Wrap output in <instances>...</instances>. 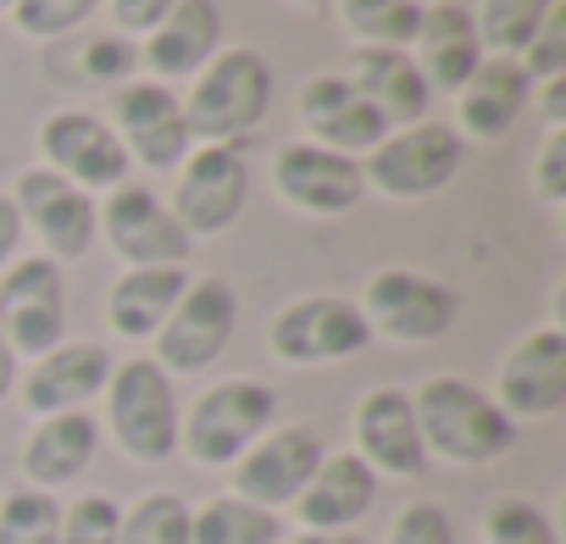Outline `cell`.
<instances>
[{"label": "cell", "instance_id": "obj_1", "mask_svg": "<svg viewBox=\"0 0 566 544\" xmlns=\"http://www.w3.org/2000/svg\"><path fill=\"white\" fill-rule=\"evenodd\" d=\"M411 406H417L428 461H444V467H489V461L511 456L522 439V428L494 406V395L461 373L422 378L411 389Z\"/></svg>", "mask_w": 566, "mask_h": 544}, {"label": "cell", "instance_id": "obj_2", "mask_svg": "<svg viewBox=\"0 0 566 544\" xmlns=\"http://www.w3.org/2000/svg\"><path fill=\"white\" fill-rule=\"evenodd\" d=\"M272 62L255 45H222L178 95L195 145H239L272 112Z\"/></svg>", "mask_w": 566, "mask_h": 544}, {"label": "cell", "instance_id": "obj_3", "mask_svg": "<svg viewBox=\"0 0 566 544\" xmlns=\"http://www.w3.org/2000/svg\"><path fill=\"white\" fill-rule=\"evenodd\" d=\"M106 433L117 439V450L139 467H161L178 456V422H184V406H178V389L172 378L150 362V356H128L112 367L106 378Z\"/></svg>", "mask_w": 566, "mask_h": 544}, {"label": "cell", "instance_id": "obj_4", "mask_svg": "<svg viewBox=\"0 0 566 544\" xmlns=\"http://www.w3.org/2000/svg\"><path fill=\"white\" fill-rule=\"evenodd\" d=\"M277 422V389L261 378H222L178 422V450L200 472H228L266 428Z\"/></svg>", "mask_w": 566, "mask_h": 544}, {"label": "cell", "instance_id": "obj_5", "mask_svg": "<svg viewBox=\"0 0 566 544\" xmlns=\"http://www.w3.org/2000/svg\"><path fill=\"white\" fill-rule=\"evenodd\" d=\"M461 161H467V139L450 128V117H422V123L389 128L361 156V178L367 189L389 200H428L461 172Z\"/></svg>", "mask_w": 566, "mask_h": 544}, {"label": "cell", "instance_id": "obj_6", "mask_svg": "<svg viewBox=\"0 0 566 544\" xmlns=\"http://www.w3.org/2000/svg\"><path fill=\"white\" fill-rule=\"evenodd\" d=\"M356 306L367 317V334L395 339V345H433L461 317L455 290L444 279H433V272H417V266H378L361 284Z\"/></svg>", "mask_w": 566, "mask_h": 544}, {"label": "cell", "instance_id": "obj_7", "mask_svg": "<svg viewBox=\"0 0 566 544\" xmlns=\"http://www.w3.org/2000/svg\"><path fill=\"white\" fill-rule=\"evenodd\" d=\"M239 328V295L228 279L206 272V279H189V290L178 295V306L167 312V323L150 339V362L167 378H189L206 373L211 362H222V351L233 345Z\"/></svg>", "mask_w": 566, "mask_h": 544}, {"label": "cell", "instance_id": "obj_8", "mask_svg": "<svg viewBox=\"0 0 566 544\" xmlns=\"http://www.w3.org/2000/svg\"><path fill=\"white\" fill-rule=\"evenodd\" d=\"M373 345L367 317L350 295H301L283 301L266 323V351L283 367H334Z\"/></svg>", "mask_w": 566, "mask_h": 544}, {"label": "cell", "instance_id": "obj_9", "mask_svg": "<svg viewBox=\"0 0 566 544\" xmlns=\"http://www.w3.org/2000/svg\"><path fill=\"white\" fill-rule=\"evenodd\" d=\"M0 334L18 362H40L67 339V272L51 255H18L0 272Z\"/></svg>", "mask_w": 566, "mask_h": 544}, {"label": "cell", "instance_id": "obj_10", "mask_svg": "<svg viewBox=\"0 0 566 544\" xmlns=\"http://www.w3.org/2000/svg\"><path fill=\"white\" fill-rule=\"evenodd\" d=\"M12 206L23 217V233L40 239V255L51 261H84L101 239V200L84 195L78 184H67L62 172L51 167H23L12 178Z\"/></svg>", "mask_w": 566, "mask_h": 544}, {"label": "cell", "instance_id": "obj_11", "mask_svg": "<svg viewBox=\"0 0 566 544\" xmlns=\"http://www.w3.org/2000/svg\"><path fill=\"white\" fill-rule=\"evenodd\" d=\"M106 112H112L106 123L123 139L128 161L145 167V172H178L184 156L195 150L178 90H167L156 79H128V84L106 90Z\"/></svg>", "mask_w": 566, "mask_h": 544}, {"label": "cell", "instance_id": "obj_12", "mask_svg": "<svg viewBox=\"0 0 566 544\" xmlns=\"http://www.w3.org/2000/svg\"><path fill=\"white\" fill-rule=\"evenodd\" d=\"M244 200H250V161L239 156V145H195L172 172L167 211L189 239H211L239 222Z\"/></svg>", "mask_w": 566, "mask_h": 544}, {"label": "cell", "instance_id": "obj_13", "mask_svg": "<svg viewBox=\"0 0 566 544\" xmlns=\"http://www.w3.org/2000/svg\"><path fill=\"white\" fill-rule=\"evenodd\" d=\"M323 433L312 422H272L233 467H228V494L261 505V511H283L295 505V494L312 483L317 461H323Z\"/></svg>", "mask_w": 566, "mask_h": 544}, {"label": "cell", "instance_id": "obj_14", "mask_svg": "<svg viewBox=\"0 0 566 544\" xmlns=\"http://www.w3.org/2000/svg\"><path fill=\"white\" fill-rule=\"evenodd\" d=\"M40 167L62 172L84 195H112L134 172V161H128L123 139L112 134V123L101 112H78V106L51 112L40 123Z\"/></svg>", "mask_w": 566, "mask_h": 544}, {"label": "cell", "instance_id": "obj_15", "mask_svg": "<svg viewBox=\"0 0 566 544\" xmlns=\"http://www.w3.org/2000/svg\"><path fill=\"white\" fill-rule=\"evenodd\" d=\"M101 239L112 244L117 266H184L195 239L178 228L167 200L150 184H123L101 195Z\"/></svg>", "mask_w": 566, "mask_h": 544}, {"label": "cell", "instance_id": "obj_16", "mask_svg": "<svg viewBox=\"0 0 566 544\" xmlns=\"http://www.w3.org/2000/svg\"><path fill=\"white\" fill-rule=\"evenodd\" d=\"M272 189H277V200L290 211L328 222V217H345V211L361 206L367 178H361L356 156L323 150L312 139H290V145H277V156H272Z\"/></svg>", "mask_w": 566, "mask_h": 544}, {"label": "cell", "instance_id": "obj_17", "mask_svg": "<svg viewBox=\"0 0 566 544\" xmlns=\"http://www.w3.org/2000/svg\"><path fill=\"white\" fill-rule=\"evenodd\" d=\"M489 395H494V406H500L516 428L555 417V411L566 406V334H560L555 323L522 334V339L505 351V362H500Z\"/></svg>", "mask_w": 566, "mask_h": 544}, {"label": "cell", "instance_id": "obj_18", "mask_svg": "<svg viewBox=\"0 0 566 544\" xmlns=\"http://www.w3.org/2000/svg\"><path fill=\"white\" fill-rule=\"evenodd\" d=\"M117 356L101 339H62L56 351H45L40 362H29V373L18 378L23 411L34 417H62V411H90L106 395Z\"/></svg>", "mask_w": 566, "mask_h": 544}, {"label": "cell", "instance_id": "obj_19", "mask_svg": "<svg viewBox=\"0 0 566 544\" xmlns=\"http://www.w3.org/2000/svg\"><path fill=\"white\" fill-rule=\"evenodd\" d=\"M350 433H356V456L384 478H422L428 472V444H422V428H417V406H411V389L400 384H378L356 400V417H350Z\"/></svg>", "mask_w": 566, "mask_h": 544}, {"label": "cell", "instance_id": "obj_20", "mask_svg": "<svg viewBox=\"0 0 566 544\" xmlns=\"http://www.w3.org/2000/svg\"><path fill=\"white\" fill-rule=\"evenodd\" d=\"M101 456V422L90 411H62V417H34V428L18 444V483L29 489H73Z\"/></svg>", "mask_w": 566, "mask_h": 544}, {"label": "cell", "instance_id": "obj_21", "mask_svg": "<svg viewBox=\"0 0 566 544\" xmlns=\"http://www.w3.org/2000/svg\"><path fill=\"white\" fill-rule=\"evenodd\" d=\"M222 51V7L217 0H178V7L139 40V67L156 84L195 79L211 56Z\"/></svg>", "mask_w": 566, "mask_h": 544}, {"label": "cell", "instance_id": "obj_22", "mask_svg": "<svg viewBox=\"0 0 566 544\" xmlns=\"http://www.w3.org/2000/svg\"><path fill=\"white\" fill-rule=\"evenodd\" d=\"M378 500V472L356 450H323L312 483L295 494L301 533H356V522Z\"/></svg>", "mask_w": 566, "mask_h": 544}, {"label": "cell", "instance_id": "obj_23", "mask_svg": "<svg viewBox=\"0 0 566 544\" xmlns=\"http://www.w3.org/2000/svg\"><path fill=\"white\" fill-rule=\"evenodd\" d=\"M455 101V134L461 139H478V145H500L516 123H522V112H527V101H533V79L511 62V56H483L478 62V73L450 95Z\"/></svg>", "mask_w": 566, "mask_h": 544}, {"label": "cell", "instance_id": "obj_24", "mask_svg": "<svg viewBox=\"0 0 566 544\" xmlns=\"http://www.w3.org/2000/svg\"><path fill=\"white\" fill-rule=\"evenodd\" d=\"M301 123H306V139L312 145L339 150V156H356V161L389 134V123L361 101V90L345 73H317L301 90Z\"/></svg>", "mask_w": 566, "mask_h": 544}, {"label": "cell", "instance_id": "obj_25", "mask_svg": "<svg viewBox=\"0 0 566 544\" xmlns=\"http://www.w3.org/2000/svg\"><path fill=\"white\" fill-rule=\"evenodd\" d=\"M411 62H417V73L428 79L433 95H455L483 62L472 7H461V0H433V7H422V23H417V40H411Z\"/></svg>", "mask_w": 566, "mask_h": 544}, {"label": "cell", "instance_id": "obj_26", "mask_svg": "<svg viewBox=\"0 0 566 544\" xmlns=\"http://www.w3.org/2000/svg\"><path fill=\"white\" fill-rule=\"evenodd\" d=\"M345 79L361 90V101H367L389 128H406V123L433 117V90H428V79L417 73L411 51H350Z\"/></svg>", "mask_w": 566, "mask_h": 544}, {"label": "cell", "instance_id": "obj_27", "mask_svg": "<svg viewBox=\"0 0 566 544\" xmlns=\"http://www.w3.org/2000/svg\"><path fill=\"white\" fill-rule=\"evenodd\" d=\"M184 290H189V266H123L117 284L106 290V328L150 345Z\"/></svg>", "mask_w": 566, "mask_h": 544}, {"label": "cell", "instance_id": "obj_28", "mask_svg": "<svg viewBox=\"0 0 566 544\" xmlns=\"http://www.w3.org/2000/svg\"><path fill=\"white\" fill-rule=\"evenodd\" d=\"M277 538H283V516L239 494H211L189 505V544H277Z\"/></svg>", "mask_w": 566, "mask_h": 544}, {"label": "cell", "instance_id": "obj_29", "mask_svg": "<svg viewBox=\"0 0 566 544\" xmlns=\"http://www.w3.org/2000/svg\"><path fill=\"white\" fill-rule=\"evenodd\" d=\"M356 51H411L422 7L417 0H334Z\"/></svg>", "mask_w": 566, "mask_h": 544}, {"label": "cell", "instance_id": "obj_30", "mask_svg": "<svg viewBox=\"0 0 566 544\" xmlns=\"http://www.w3.org/2000/svg\"><path fill=\"white\" fill-rule=\"evenodd\" d=\"M549 12H555V0H478L472 23H478L483 56H511L516 62Z\"/></svg>", "mask_w": 566, "mask_h": 544}, {"label": "cell", "instance_id": "obj_31", "mask_svg": "<svg viewBox=\"0 0 566 544\" xmlns=\"http://www.w3.org/2000/svg\"><path fill=\"white\" fill-rule=\"evenodd\" d=\"M62 538V500L29 483L0 489V544H56Z\"/></svg>", "mask_w": 566, "mask_h": 544}, {"label": "cell", "instance_id": "obj_32", "mask_svg": "<svg viewBox=\"0 0 566 544\" xmlns=\"http://www.w3.org/2000/svg\"><path fill=\"white\" fill-rule=\"evenodd\" d=\"M117 544H189V500L172 489H150L123 511Z\"/></svg>", "mask_w": 566, "mask_h": 544}, {"label": "cell", "instance_id": "obj_33", "mask_svg": "<svg viewBox=\"0 0 566 544\" xmlns=\"http://www.w3.org/2000/svg\"><path fill=\"white\" fill-rule=\"evenodd\" d=\"M78 84H95V90H117L139 73V45L117 29H101V34H78L73 45V67H67Z\"/></svg>", "mask_w": 566, "mask_h": 544}, {"label": "cell", "instance_id": "obj_34", "mask_svg": "<svg viewBox=\"0 0 566 544\" xmlns=\"http://www.w3.org/2000/svg\"><path fill=\"white\" fill-rule=\"evenodd\" d=\"M95 12H101V0H18V7H12V29H18V40L62 45V40L84 34V23Z\"/></svg>", "mask_w": 566, "mask_h": 544}, {"label": "cell", "instance_id": "obj_35", "mask_svg": "<svg viewBox=\"0 0 566 544\" xmlns=\"http://www.w3.org/2000/svg\"><path fill=\"white\" fill-rule=\"evenodd\" d=\"M483 544H560L555 522L527 494H494L483 511Z\"/></svg>", "mask_w": 566, "mask_h": 544}, {"label": "cell", "instance_id": "obj_36", "mask_svg": "<svg viewBox=\"0 0 566 544\" xmlns=\"http://www.w3.org/2000/svg\"><path fill=\"white\" fill-rule=\"evenodd\" d=\"M117 527H123V505L112 494H78L73 505H62L56 544H117Z\"/></svg>", "mask_w": 566, "mask_h": 544}, {"label": "cell", "instance_id": "obj_37", "mask_svg": "<svg viewBox=\"0 0 566 544\" xmlns=\"http://www.w3.org/2000/svg\"><path fill=\"white\" fill-rule=\"evenodd\" d=\"M516 67H522L533 84L566 79V0H555V12L538 23V34L527 40V51L516 56Z\"/></svg>", "mask_w": 566, "mask_h": 544}, {"label": "cell", "instance_id": "obj_38", "mask_svg": "<svg viewBox=\"0 0 566 544\" xmlns=\"http://www.w3.org/2000/svg\"><path fill=\"white\" fill-rule=\"evenodd\" d=\"M384 544H455V522H450L444 505H433V500H411V505L389 522Z\"/></svg>", "mask_w": 566, "mask_h": 544}, {"label": "cell", "instance_id": "obj_39", "mask_svg": "<svg viewBox=\"0 0 566 544\" xmlns=\"http://www.w3.org/2000/svg\"><path fill=\"white\" fill-rule=\"evenodd\" d=\"M527 184H533V195H538L544 206H560V200H566V128H544Z\"/></svg>", "mask_w": 566, "mask_h": 544}, {"label": "cell", "instance_id": "obj_40", "mask_svg": "<svg viewBox=\"0 0 566 544\" xmlns=\"http://www.w3.org/2000/svg\"><path fill=\"white\" fill-rule=\"evenodd\" d=\"M101 7H106V18H112V29L117 34H128V40H145L172 7H178V0H101Z\"/></svg>", "mask_w": 566, "mask_h": 544}, {"label": "cell", "instance_id": "obj_41", "mask_svg": "<svg viewBox=\"0 0 566 544\" xmlns=\"http://www.w3.org/2000/svg\"><path fill=\"white\" fill-rule=\"evenodd\" d=\"M18 255H23V217H18L12 195L0 189V272H7Z\"/></svg>", "mask_w": 566, "mask_h": 544}, {"label": "cell", "instance_id": "obj_42", "mask_svg": "<svg viewBox=\"0 0 566 544\" xmlns=\"http://www.w3.org/2000/svg\"><path fill=\"white\" fill-rule=\"evenodd\" d=\"M527 106H538V117H544V128H566V79H549V84H533V101Z\"/></svg>", "mask_w": 566, "mask_h": 544}, {"label": "cell", "instance_id": "obj_43", "mask_svg": "<svg viewBox=\"0 0 566 544\" xmlns=\"http://www.w3.org/2000/svg\"><path fill=\"white\" fill-rule=\"evenodd\" d=\"M18 378H23V362H18V351L7 345V334H0V406L18 395Z\"/></svg>", "mask_w": 566, "mask_h": 544}, {"label": "cell", "instance_id": "obj_44", "mask_svg": "<svg viewBox=\"0 0 566 544\" xmlns=\"http://www.w3.org/2000/svg\"><path fill=\"white\" fill-rule=\"evenodd\" d=\"M290 544H367L361 533H295Z\"/></svg>", "mask_w": 566, "mask_h": 544}, {"label": "cell", "instance_id": "obj_45", "mask_svg": "<svg viewBox=\"0 0 566 544\" xmlns=\"http://www.w3.org/2000/svg\"><path fill=\"white\" fill-rule=\"evenodd\" d=\"M290 7H301V12H328L334 0H290Z\"/></svg>", "mask_w": 566, "mask_h": 544}, {"label": "cell", "instance_id": "obj_46", "mask_svg": "<svg viewBox=\"0 0 566 544\" xmlns=\"http://www.w3.org/2000/svg\"><path fill=\"white\" fill-rule=\"evenodd\" d=\"M12 7H18V0H0V18H12Z\"/></svg>", "mask_w": 566, "mask_h": 544}, {"label": "cell", "instance_id": "obj_47", "mask_svg": "<svg viewBox=\"0 0 566 544\" xmlns=\"http://www.w3.org/2000/svg\"><path fill=\"white\" fill-rule=\"evenodd\" d=\"M417 7H433V0H417Z\"/></svg>", "mask_w": 566, "mask_h": 544}]
</instances>
